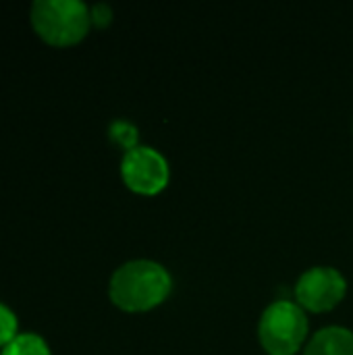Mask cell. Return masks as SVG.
<instances>
[{
  "label": "cell",
  "instance_id": "obj_8",
  "mask_svg": "<svg viewBox=\"0 0 353 355\" xmlns=\"http://www.w3.org/2000/svg\"><path fill=\"white\" fill-rule=\"evenodd\" d=\"M108 137H110V141H112L114 146H119L123 152H129V150H133V148L139 146V144H137V137H139L137 127H135L133 123L125 121V119H117V121L110 123V127H108Z\"/></svg>",
  "mask_w": 353,
  "mask_h": 355
},
{
  "label": "cell",
  "instance_id": "obj_7",
  "mask_svg": "<svg viewBox=\"0 0 353 355\" xmlns=\"http://www.w3.org/2000/svg\"><path fill=\"white\" fill-rule=\"evenodd\" d=\"M0 355H52L50 345L37 333H21L10 345H6Z\"/></svg>",
  "mask_w": 353,
  "mask_h": 355
},
{
  "label": "cell",
  "instance_id": "obj_9",
  "mask_svg": "<svg viewBox=\"0 0 353 355\" xmlns=\"http://www.w3.org/2000/svg\"><path fill=\"white\" fill-rule=\"evenodd\" d=\"M21 335L19 331V320H17V314L0 302V352L10 345L17 337Z\"/></svg>",
  "mask_w": 353,
  "mask_h": 355
},
{
  "label": "cell",
  "instance_id": "obj_3",
  "mask_svg": "<svg viewBox=\"0 0 353 355\" xmlns=\"http://www.w3.org/2000/svg\"><path fill=\"white\" fill-rule=\"evenodd\" d=\"M308 337V316L298 302L277 300L260 316L258 339L268 355H295Z\"/></svg>",
  "mask_w": 353,
  "mask_h": 355
},
{
  "label": "cell",
  "instance_id": "obj_10",
  "mask_svg": "<svg viewBox=\"0 0 353 355\" xmlns=\"http://www.w3.org/2000/svg\"><path fill=\"white\" fill-rule=\"evenodd\" d=\"M89 17H92V25L106 27L112 21V8L108 4H94L89 8Z\"/></svg>",
  "mask_w": 353,
  "mask_h": 355
},
{
  "label": "cell",
  "instance_id": "obj_5",
  "mask_svg": "<svg viewBox=\"0 0 353 355\" xmlns=\"http://www.w3.org/2000/svg\"><path fill=\"white\" fill-rule=\"evenodd\" d=\"M295 302L310 312H329L347 293L345 277L331 266H312L295 283Z\"/></svg>",
  "mask_w": 353,
  "mask_h": 355
},
{
  "label": "cell",
  "instance_id": "obj_2",
  "mask_svg": "<svg viewBox=\"0 0 353 355\" xmlns=\"http://www.w3.org/2000/svg\"><path fill=\"white\" fill-rule=\"evenodd\" d=\"M29 21L37 37L54 48L79 44L92 27L89 6L81 0H35Z\"/></svg>",
  "mask_w": 353,
  "mask_h": 355
},
{
  "label": "cell",
  "instance_id": "obj_6",
  "mask_svg": "<svg viewBox=\"0 0 353 355\" xmlns=\"http://www.w3.org/2000/svg\"><path fill=\"white\" fill-rule=\"evenodd\" d=\"M304 355H353V333L345 327H325L310 339Z\"/></svg>",
  "mask_w": 353,
  "mask_h": 355
},
{
  "label": "cell",
  "instance_id": "obj_4",
  "mask_svg": "<svg viewBox=\"0 0 353 355\" xmlns=\"http://www.w3.org/2000/svg\"><path fill=\"white\" fill-rule=\"evenodd\" d=\"M123 183L139 196L160 193L171 179L169 160L150 146H137L121 158Z\"/></svg>",
  "mask_w": 353,
  "mask_h": 355
},
{
  "label": "cell",
  "instance_id": "obj_1",
  "mask_svg": "<svg viewBox=\"0 0 353 355\" xmlns=\"http://www.w3.org/2000/svg\"><path fill=\"white\" fill-rule=\"evenodd\" d=\"M171 289V272L160 262L144 258L121 264L108 283L110 302L123 312H148L160 306Z\"/></svg>",
  "mask_w": 353,
  "mask_h": 355
}]
</instances>
